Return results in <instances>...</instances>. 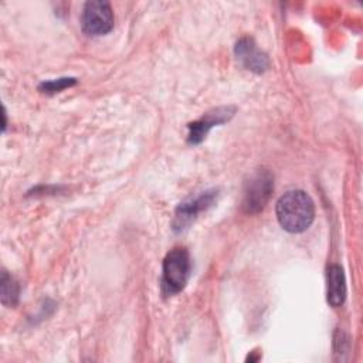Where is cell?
I'll use <instances>...</instances> for the list:
<instances>
[{"label": "cell", "instance_id": "6da1fadb", "mask_svg": "<svg viewBox=\"0 0 363 363\" xmlns=\"http://www.w3.org/2000/svg\"><path fill=\"white\" fill-rule=\"evenodd\" d=\"M279 225L292 234L303 233L315 218V204L303 190H289L282 194L275 206Z\"/></svg>", "mask_w": 363, "mask_h": 363}, {"label": "cell", "instance_id": "7a4b0ae2", "mask_svg": "<svg viewBox=\"0 0 363 363\" xmlns=\"http://www.w3.org/2000/svg\"><path fill=\"white\" fill-rule=\"evenodd\" d=\"M191 259L184 247H174L163 259L162 269V292L166 296L182 292L190 278Z\"/></svg>", "mask_w": 363, "mask_h": 363}, {"label": "cell", "instance_id": "3957f363", "mask_svg": "<svg viewBox=\"0 0 363 363\" xmlns=\"http://www.w3.org/2000/svg\"><path fill=\"white\" fill-rule=\"evenodd\" d=\"M274 191V176L267 169H257L244 183L241 208L247 214H257L264 210Z\"/></svg>", "mask_w": 363, "mask_h": 363}, {"label": "cell", "instance_id": "277c9868", "mask_svg": "<svg viewBox=\"0 0 363 363\" xmlns=\"http://www.w3.org/2000/svg\"><path fill=\"white\" fill-rule=\"evenodd\" d=\"M218 190L210 189L199 193L197 196H191L187 200L182 201L174 211V217L172 221V227L176 233H182L190 227V224L197 218V216L207 208H210L217 200Z\"/></svg>", "mask_w": 363, "mask_h": 363}, {"label": "cell", "instance_id": "5b68a950", "mask_svg": "<svg viewBox=\"0 0 363 363\" xmlns=\"http://www.w3.org/2000/svg\"><path fill=\"white\" fill-rule=\"evenodd\" d=\"M81 27L88 35L108 34L113 27V11L111 4L102 0L85 3L81 14Z\"/></svg>", "mask_w": 363, "mask_h": 363}, {"label": "cell", "instance_id": "8992f818", "mask_svg": "<svg viewBox=\"0 0 363 363\" xmlns=\"http://www.w3.org/2000/svg\"><path fill=\"white\" fill-rule=\"evenodd\" d=\"M234 106H220L204 113L200 119L189 123L187 142L191 145H199L200 142H203L211 128L227 122L234 115Z\"/></svg>", "mask_w": 363, "mask_h": 363}, {"label": "cell", "instance_id": "52a82bcc", "mask_svg": "<svg viewBox=\"0 0 363 363\" xmlns=\"http://www.w3.org/2000/svg\"><path fill=\"white\" fill-rule=\"evenodd\" d=\"M234 52L237 60L248 69L255 74H262L269 67V60L262 52L251 37H242L235 43Z\"/></svg>", "mask_w": 363, "mask_h": 363}, {"label": "cell", "instance_id": "ba28073f", "mask_svg": "<svg viewBox=\"0 0 363 363\" xmlns=\"http://www.w3.org/2000/svg\"><path fill=\"white\" fill-rule=\"evenodd\" d=\"M326 299L333 308L342 306L346 299V278L339 264H332L326 269Z\"/></svg>", "mask_w": 363, "mask_h": 363}, {"label": "cell", "instance_id": "9c48e42d", "mask_svg": "<svg viewBox=\"0 0 363 363\" xmlns=\"http://www.w3.org/2000/svg\"><path fill=\"white\" fill-rule=\"evenodd\" d=\"M0 294H1V303L4 306L11 308L17 305L18 296H20V285L7 271L1 272Z\"/></svg>", "mask_w": 363, "mask_h": 363}, {"label": "cell", "instance_id": "30bf717a", "mask_svg": "<svg viewBox=\"0 0 363 363\" xmlns=\"http://www.w3.org/2000/svg\"><path fill=\"white\" fill-rule=\"evenodd\" d=\"M77 82L75 78H58V79H51V81H44L38 85V89L44 94H55L60 92L65 88L72 86Z\"/></svg>", "mask_w": 363, "mask_h": 363}]
</instances>
